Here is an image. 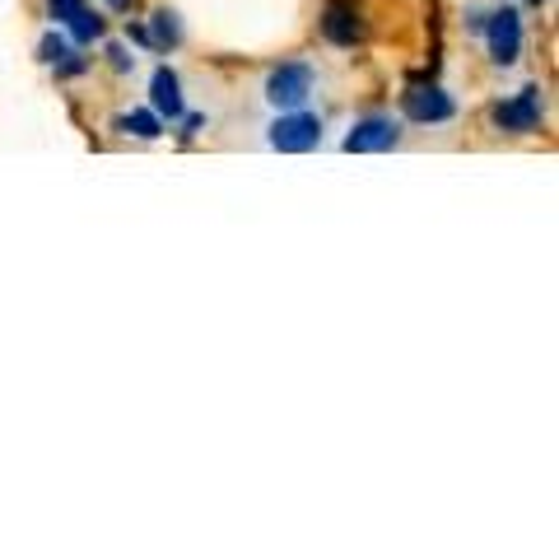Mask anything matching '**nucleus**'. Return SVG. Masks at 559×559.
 Returning <instances> with one entry per match:
<instances>
[{
  "mask_svg": "<svg viewBox=\"0 0 559 559\" xmlns=\"http://www.w3.org/2000/svg\"><path fill=\"white\" fill-rule=\"evenodd\" d=\"M312 84H318V75H312L308 61H285L266 75V103L280 112H294L312 98Z\"/></svg>",
  "mask_w": 559,
  "mask_h": 559,
  "instance_id": "obj_1",
  "label": "nucleus"
},
{
  "mask_svg": "<svg viewBox=\"0 0 559 559\" xmlns=\"http://www.w3.org/2000/svg\"><path fill=\"white\" fill-rule=\"evenodd\" d=\"M485 43H489V61L495 66H513L522 57V10L518 5H499L485 10Z\"/></svg>",
  "mask_w": 559,
  "mask_h": 559,
  "instance_id": "obj_2",
  "label": "nucleus"
},
{
  "mask_svg": "<svg viewBox=\"0 0 559 559\" xmlns=\"http://www.w3.org/2000/svg\"><path fill=\"white\" fill-rule=\"evenodd\" d=\"M271 145L280 154H308V150H318L322 145V117H312L304 108L280 112V121L271 127Z\"/></svg>",
  "mask_w": 559,
  "mask_h": 559,
  "instance_id": "obj_3",
  "label": "nucleus"
},
{
  "mask_svg": "<svg viewBox=\"0 0 559 559\" xmlns=\"http://www.w3.org/2000/svg\"><path fill=\"white\" fill-rule=\"evenodd\" d=\"M540 117H546V98H540L536 84H527L522 94H513L509 103L495 108V127L509 135H532V131H540Z\"/></svg>",
  "mask_w": 559,
  "mask_h": 559,
  "instance_id": "obj_4",
  "label": "nucleus"
},
{
  "mask_svg": "<svg viewBox=\"0 0 559 559\" xmlns=\"http://www.w3.org/2000/svg\"><path fill=\"white\" fill-rule=\"evenodd\" d=\"M401 108H406V121H419V127H443V121L457 117V103H452L443 84H415L401 98Z\"/></svg>",
  "mask_w": 559,
  "mask_h": 559,
  "instance_id": "obj_5",
  "label": "nucleus"
},
{
  "mask_svg": "<svg viewBox=\"0 0 559 559\" xmlns=\"http://www.w3.org/2000/svg\"><path fill=\"white\" fill-rule=\"evenodd\" d=\"M396 140H401V121L373 112V117H359L355 127H349L345 150H349V154H382V150H392Z\"/></svg>",
  "mask_w": 559,
  "mask_h": 559,
  "instance_id": "obj_6",
  "label": "nucleus"
},
{
  "mask_svg": "<svg viewBox=\"0 0 559 559\" xmlns=\"http://www.w3.org/2000/svg\"><path fill=\"white\" fill-rule=\"evenodd\" d=\"M322 33H326V43H336V47H355V43H364V14L355 5H345V0H331L322 14Z\"/></svg>",
  "mask_w": 559,
  "mask_h": 559,
  "instance_id": "obj_7",
  "label": "nucleus"
},
{
  "mask_svg": "<svg viewBox=\"0 0 559 559\" xmlns=\"http://www.w3.org/2000/svg\"><path fill=\"white\" fill-rule=\"evenodd\" d=\"M150 108L159 112L164 121H178L187 112V103H182V80H178V70H168L159 66L154 70V80H150Z\"/></svg>",
  "mask_w": 559,
  "mask_h": 559,
  "instance_id": "obj_8",
  "label": "nucleus"
},
{
  "mask_svg": "<svg viewBox=\"0 0 559 559\" xmlns=\"http://www.w3.org/2000/svg\"><path fill=\"white\" fill-rule=\"evenodd\" d=\"M117 131L121 135H135V140H159L164 135V117L154 108H135V112H121L117 117Z\"/></svg>",
  "mask_w": 559,
  "mask_h": 559,
  "instance_id": "obj_9",
  "label": "nucleus"
},
{
  "mask_svg": "<svg viewBox=\"0 0 559 559\" xmlns=\"http://www.w3.org/2000/svg\"><path fill=\"white\" fill-rule=\"evenodd\" d=\"M150 38H154V47H159V51L182 47V20H178L173 10H154V20H150Z\"/></svg>",
  "mask_w": 559,
  "mask_h": 559,
  "instance_id": "obj_10",
  "label": "nucleus"
},
{
  "mask_svg": "<svg viewBox=\"0 0 559 559\" xmlns=\"http://www.w3.org/2000/svg\"><path fill=\"white\" fill-rule=\"evenodd\" d=\"M66 28H70V38H75L80 47H90V43H98V38H103V14H94L90 5H84V10H80Z\"/></svg>",
  "mask_w": 559,
  "mask_h": 559,
  "instance_id": "obj_11",
  "label": "nucleus"
},
{
  "mask_svg": "<svg viewBox=\"0 0 559 559\" xmlns=\"http://www.w3.org/2000/svg\"><path fill=\"white\" fill-rule=\"evenodd\" d=\"M51 70H57V80H75V75H84V70H90V57H84V51H75V47H70L66 57H61L57 66H51Z\"/></svg>",
  "mask_w": 559,
  "mask_h": 559,
  "instance_id": "obj_12",
  "label": "nucleus"
},
{
  "mask_svg": "<svg viewBox=\"0 0 559 559\" xmlns=\"http://www.w3.org/2000/svg\"><path fill=\"white\" fill-rule=\"evenodd\" d=\"M66 51H70V43L61 38V33H47V38L38 43V61H43V66H57Z\"/></svg>",
  "mask_w": 559,
  "mask_h": 559,
  "instance_id": "obj_13",
  "label": "nucleus"
},
{
  "mask_svg": "<svg viewBox=\"0 0 559 559\" xmlns=\"http://www.w3.org/2000/svg\"><path fill=\"white\" fill-rule=\"evenodd\" d=\"M47 10H51V20L57 24H70L84 10V0H47Z\"/></svg>",
  "mask_w": 559,
  "mask_h": 559,
  "instance_id": "obj_14",
  "label": "nucleus"
},
{
  "mask_svg": "<svg viewBox=\"0 0 559 559\" xmlns=\"http://www.w3.org/2000/svg\"><path fill=\"white\" fill-rule=\"evenodd\" d=\"M108 61H112V70H121V75H131V70H135V57H131V51L121 47V43L108 47Z\"/></svg>",
  "mask_w": 559,
  "mask_h": 559,
  "instance_id": "obj_15",
  "label": "nucleus"
},
{
  "mask_svg": "<svg viewBox=\"0 0 559 559\" xmlns=\"http://www.w3.org/2000/svg\"><path fill=\"white\" fill-rule=\"evenodd\" d=\"M127 33H131V43H140V47H154V38H150V28H145V24H131Z\"/></svg>",
  "mask_w": 559,
  "mask_h": 559,
  "instance_id": "obj_16",
  "label": "nucleus"
},
{
  "mask_svg": "<svg viewBox=\"0 0 559 559\" xmlns=\"http://www.w3.org/2000/svg\"><path fill=\"white\" fill-rule=\"evenodd\" d=\"M466 28L480 33V28H485V10H471V14H466Z\"/></svg>",
  "mask_w": 559,
  "mask_h": 559,
  "instance_id": "obj_17",
  "label": "nucleus"
},
{
  "mask_svg": "<svg viewBox=\"0 0 559 559\" xmlns=\"http://www.w3.org/2000/svg\"><path fill=\"white\" fill-rule=\"evenodd\" d=\"M103 5L117 10V14H131V10H135V0H103Z\"/></svg>",
  "mask_w": 559,
  "mask_h": 559,
  "instance_id": "obj_18",
  "label": "nucleus"
},
{
  "mask_svg": "<svg viewBox=\"0 0 559 559\" xmlns=\"http://www.w3.org/2000/svg\"><path fill=\"white\" fill-rule=\"evenodd\" d=\"M527 5H546V0H527Z\"/></svg>",
  "mask_w": 559,
  "mask_h": 559,
  "instance_id": "obj_19",
  "label": "nucleus"
}]
</instances>
